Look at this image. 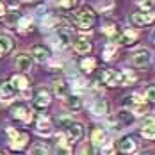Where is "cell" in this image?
<instances>
[{
    "mask_svg": "<svg viewBox=\"0 0 155 155\" xmlns=\"http://www.w3.org/2000/svg\"><path fill=\"white\" fill-rule=\"evenodd\" d=\"M61 123L64 125V130H66V137L68 141H71V143H75L82 137V134H84V128H82V125L77 123V121H71V120H68V118H62Z\"/></svg>",
    "mask_w": 155,
    "mask_h": 155,
    "instance_id": "1",
    "label": "cell"
},
{
    "mask_svg": "<svg viewBox=\"0 0 155 155\" xmlns=\"http://www.w3.org/2000/svg\"><path fill=\"white\" fill-rule=\"evenodd\" d=\"M94 20H96V16H94V13L89 7H82L78 13H75V23H77L80 29H89V27H93Z\"/></svg>",
    "mask_w": 155,
    "mask_h": 155,
    "instance_id": "2",
    "label": "cell"
},
{
    "mask_svg": "<svg viewBox=\"0 0 155 155\" xmlns=\"http://www.w3.org/2000/svg\"><path fill=\"white\" fill-rule=\"evenodd\" d=\"M7 136H9V146L13 150H21L29 143V136L23 132H18L15 128H7Z\"/></svg>",
    "mask_w": 155,
    "mask_h": 155,
    "instance_id": "3",
    "label": "cell"
},
{
    "mask_svg": "<svg viewBox=\"0 0 155 155\" xmlns=\"http://www.w3.org/2000/svg\"><path fill=\"white\" fill-rule=\"evenodd\" d=\"M102 80L107 86H121V73L116 70H104Z\"/></svg>",
    "mask_w": 155,
    "mask_h": 155,
    "instance_id": "4",
    "label": "cell"
},
{
    "mask_svg": "<svg viewBox=\"0 0 155 155\" xmlns=\"http://www.w3.org/2000/svg\"><path fill=\"white\" fill-rule=\"evenodd\" d=\"M150 59H152V54H150L148 50L141 48V50H137V52L132 55V64L137 66V68H143V66H146V64L150 62Z\"/></svg>",
    "mask_w": 155,
    "mask_h": 155,
    "instance_id": "5",
    "label": "cell"
},
{
    "mask_svg": "<svg viewBox=\"0 0 155 155\" xmlns=\"http://www.w3.org/2000/svg\"><path fill=\"white\" fill-rule=\"evenodd\" d=\"M50 100H52V96H50V91L45 89V87H39L38 89V93L34 96V105L39 109H45L50 104Z\"/></svg>",
    "mask_w": 155,
    "mask_h": 155,
    "instance_id": "6",
    "label": "cell"
},
{
    "mask_svg": "<svg viewBox=\"0 0 155 155\" xmlns=\"http://www.w3.org/2000/svg\"><path fill=\"white\" fill-rule=\"evenodd\" d=\"M153 21V13L152 11H146V13H134L132 15V23L137 25V27H143V25H148Z\"/></svg>",
    "mask_w": 155,
    "mask_h": 155,
    "instance_id": "7",
    "label": "cell"
},
{
    "mask_svg": "<svg viewBox=\"0 0 155 155\" xmlns=\"http://www.w3.org/2000/svg\"><path fill=\"white\" fill-rule=\"evenodd\" d=\"M16 89L11 82H0V102H9L13 100Z\"/></svg>",
    "mask_w": 155,
    "mask_h": 155,
    "instance_id": "8",
    "label": "cell"
},
{
    "mask_svg": "<svg viewBox=\"0 0 155 155\" xmlns=\"http://www.w3.org/2000/svg\"><path fill=\"white\" fill-rule=\"evenodd\" d=\"M34 61L38 62H47L48 57H50V52H48V48H45L43 45H36V47L32 48V55H31Z\"/></svg>",
    "mask_w": 155,
    "mask_h": 155,
    "instance_id": "9",
    "label": "cell"
},
{
    "mask_svg": "<svg viewBox=\"0 0 155 155\" xmlns=\"http://www.w3.org/2000/svg\"><path fill=\"white\" fill-rule=\"evenodd\" d=\"M13 118L20 120V121H23V123H27V121H31L32 112L25 107V105H16V107L13 109Z\"/></svg>",
    "mask_w": 155,
    "mask_h": 155,
    "instance_id": "10",
    "label": "cell"
},
{
    "mask_svg": "<svg viewBox=\"0 0 155 155\" xmlns=\"http://www.w3.org/2000/svg\"><path fill=\"white\" fill-rule=\"evenodd\" d=\"M36 128H38V132L39 134H50L52 132V121H50V118L45 116V114H41L39 118H38V123H36Z\"/></svg>",
    "mask_w": 155,
    "mask_h": 155,
    "instance_id": "11",
    "label": "cell"
},
{
    "mask_svg": "<svg viewBox=\"0 0 155 155\" xmlns=\"http://www.w3.org/2000/svg\"><path fill=\"white\" fill-rule=\"evenodd\" d=\"M16 68L21 70V71H29L32 68V57L27 54H20L16 55Z\"/></svg>",
    "mask_w": 155,
    "mask_h": 155,
    "instance_id": "12",
    "label": "cell"
},
{
    "mask_svg": "<svg viewBox=\"0 0 155 155\" xmlns=\"http://www.w3.org/2000/svg\"><path fill=\"white\" fill-rule=\"evenodd\" d=\"M54 91H55V94H57L59 98L64 100V98L70 94V86H68L64 80H59V78H57V80H54Z\"/></svg>",
    "mask_w": 155,
    "mask_h": 155,
    "instance_id": "13",
    "label": "cell"
},
{
    "mask_svg": "<svg viewBox=\"0 0 155 155\" xmlns=\"http://www.w3.org/2000/svg\"><path fill=\"white\" fill-rule=\"evenodd\" d=\"M64 104H66V109L68 110H80L82 107V102H80V98H78L77 94H68L66 98H64Z\"/></svg>",
    "mask_w": 155,
    "mask_h": 155,
    "instance_id": "14",
    "label": "cell"
},
{
    "mask_svg": "<svg viewBox=\"0 0 155 155\" xmlns=\"http://www.w3.org/2000/svg\"><path fill=\"white\" fill-rule=\"evenodd\" d=\"M141 134H143V137H146V139L153 141V137H155V128H153V118H152V116L146 120V123L143 125V128H141Z\"/></svg>",
    "mask_w": 155,
    "mask_h": 155,
    "instance_id": "15",
    "label": "cell"
},
{
    "mask_svg": "<svg viewBox=\"0 0 155 155\" xmlns=\"http://www.w3.org/2000/svg\"><path fill=\"white\" fill-rule=\"evenodd\" d=\"M93 112L94 114H98V116H104V114H107L109 112V105H107V102L104 100V98H96L93 102Z\"/></svg>",
    "mask_w": 155,
    "mask_h": 155,
    "instance_id": "16",
    "label": "cell"
},
{
    "mask_svg": "<svg viewBox=\"0 0 155 155\" xmlns=\"http://www.w3.org/2000/svg\"><path fill=\"white\" fill-rule=\"evenodd\" d=\"M102 31H104V34H105L109 39H110V43H116V41H120V36H121V32L118 31V27H116V25H105Z\"/></svg>",
    "mask_w": 155,
    "mask_h": 155,
    "instance_id": "17",
    "label": "cell"
},
{
    "mask_svg": "<svg viewBox=\"0 0 155 155\" xmlns=\"http://www.w3.org/2000/svg\"><path fill=\"white\" fill-rule=\"evenodd\" d=\"M136 148H137V144H136V141L132 139V137H125V139H121V143H120V150H121L123 153H134Z\"/></svg>",
    "mask_w": 155,
    "mask_h": 155,
    "instance_id": "18",
    "label": "cell"
},
{
    "mask_svg": "<svg viewBox=\"0 0 155 155\" xmlns=\"http://www.w3.org/2000/svg\"><path fill=\"white\" fill-rule=\"evenodd\" d=\"M11 84L15 86V89H20V91H23V93L29 89V80H27V77H23V75H15Z\"/></svg>",
    "mask_w": 155,
    "mask_h": 155,
    "instance_id": "19",
    "label": "cell"
},
{
    "mask_svg": "<svg viewBox=\"0 0 155 155\" xmlns=\"http://www.w3.org/2000/svg\"><path fill=\"white\" fill-rule=\"evenodd\" d=\"M91 141H93L91 143L93 146H96V144L98 146H104V143H105V132L102 128H94L93 134H91Z\"/></svg>",
    "mask_w": 155,
    "mask_h": 155,
    "instance_id": "20",
    "label": "cell"
},
{
    "mask_svg": "<svg viewBox=\"0 0 155 155\" xmlns=\"http://www.w3.org/2000/svg\"><path fill=\"white\" fill-rule=\"evenodd\" d=\"M75 50H77L78 54H87L91 50V43L86 38H78L77 41H75Z\"/></svg>",
    "mask_w": 155,
    "mask_h": 155,
    "instance_id": "21",
    "label": "cell"
},
{
    "mask_svg": "<svg viewBox=\"0 0 155 155\" xmlns=\"http://www.w3.org/2000/svg\"><path fill=\"white\" fill-rule=\"evenodd\" d=\"M136 39H137L136 31H127L120 36V43H123V45H132V43H136Z\"/></svg>",
    "mask_w": 155,
    "mask_h": 155,
    "instance_id": "22",
    "label": "cell"
},
{
    "mask_svg": "<svg viewBox=\"0 0 155 155\" xmlns=\"http://www.w3.org/2000/svg\"><path fill=\"white\" fill-rule=\"evenodd\" d=\"M57 148H55V153L57 155H71V146L66 143V141H62V137H57Z\"/></svg>",
    "mask_w": 155,
    "mask_h": 155,
    "instance_id": "23",
    "label": "cell"
},
{
    "mask_svg": "<svg viewBox=\"0 0 155 155\" xmlns=\"http://www.w3.org/2000/svg\"><path fill=\"white\" fill-rule=\"evenodd\" d=\"M57 43H59V47H68L70 43H71V34L70 31H59L57 32Z\"/></svg>",
    "mask_w": 155,
    "mask_h": 155,
    "instance_id": "24",
    "label": "cell"
},
{
    "mask_svg": "<svg viewBox=\"0 0 155 155\" xmlns=\"http://www.w3.org/2000/svg\"><path fill=\"white\" fill-rule=\"evenodd\" d=\"M31 155H50V152L45 143H36L31 146Z\"/></svg>",
    "mask_w": 155,
    "mask_h": 155,
    "instance_id": "25",
    "label": "cell"
},
{
    "mask_svg": "<svg viewBox=\"0 0 155 155\" xmlns=\"http://www.w3.org/2000/svg\"><path fill=\"white\" fill-rule=\"evenodd\" d=\"M11 48H13V41H11V38H9V36H0V55L7 54Z\"/></svg>",
    "mask_w": 155,
    "mask_h": 155,
    "instance_id": "26",
    "label": "cell"
},
{
    "mask_svg": "<svg viewBox=\"0 0 155 155\" xmlns=\"http://www.w3.org/2000/svg\"><path fill=\"white\" fill-rule=\"evenodd\" d=\"M94 66H96V61H94L93 57H87V59H84V61L80 62V68H82L84 71H87V73H91V71H93Z\"/></svg>",
    "mask_w": 155,
    "mask_h": 155,
    "instance_id": "27",
    "label": "cell"
},
{
    "mask_svg": "<svg viewBox=\"0 0 155 155\" xmlns=\"http://www.w3.org/2000/svg\"><path fill=\"white\" fill-rule=\"evenodd\" d=\"M18 21H20V15H18V13H9V15H5V23H7V27H16Z\"/></svg>",
    "mask_w": 155,
    "mask_h": 155,
    "instance_id": "28",
    "label": "cell"
},
{
    "mask_svg": "<svg viewBox=\"0 0 155 155\" xmlns=\"http://www.w3.org/2000/svg\"><path fill=\"white\" fill-rule=\"evenodd\" d=\"M31 25H32V21L29 20V18H20V21H18V27H20L21 32H27L29 29H32Z\"/></svg>",
    "mask_w": 155,
    "mask_h": 155,
    "instance_id": "29",
    "label": "cell"
},
{
    "mask_svg": "<svg viewBox=\"0 0 155 155\" xmlns=\"http://www.w3.org/2000/svg\"><path fill=\"white\" fill-rule=\"evenodd\" d=\"M80 155H96V150H94V146L91 143H86L80 150Z\"/></svg>",
    "mask_w": 155,
    "mask_h": 155,
    "instance_id": "30",
    "label": "cell"
},
{
    "mask_svg": "<svg viewBox=\"0 0 155 155\" xmlns=\"http://www.w3.org/2000/svg\"><path fill=\"white\" fill-rule=\"evenodd\" d=\"M78 4V0H59V5L62 9H73Z\"/></svg>",
    "mask_w": 155,
    "mask_h": 155,
    "instance_id": "31",
    "label": "cell"
},
{
    "mask_svg": "<svg viewBox=\"0 0 155 155\" xmlns=\"http://www.w3.org/2000/svg\"><path fill=\"white\" fill-rule=\"evenodd\" d=\"M118 118H120L123 123H130V121H132V114H130L128 110H121V112L118 114Z\"/></svg>",
    "mask_w": 155,
    "mask_h": 155,
    "instance_id": "32",
    "label": "cell"
},
{
    "mask_svg": "<svg viewBox=\"0 0 155 155\" xmlns=\"http://www.w3.org/2000/svg\"><path fill=\"white\" fill-rule=\"evenodd\" d=\"M114 52H116V43H109L105 47V59H110L114 55Z\"/></svg>",
    "mask_w": 155,
    "mask_h": 155,
    "instance_id": "33",
    "label": "cell"
},
{
    "mask_svg": "<svg viewBox=\"0 0 155 155\" xmlns=\"http://www.w3.org/2000/svg\"><path fill=\"white\" fill-rule=\"evenodd\" d=\"M55 23H57V18L55 16H48L47 20H43V25L45 27H54Z\"/></svg>",
    "mask_w": 155,
    "mask_h": 155,
    "instance_id": "34",
    "label": "cell"
},
{
    "mask_svg": "<svg viewBox=\"0 0 155 155\" xmlns=\"http://www.w3.org/2000/svg\"><path fill=\"white\" fill-rule=\"evenodd\" d=\"M144 112H146V105H144V104H137V105L134 107V114H137V116L144 114Z\"/></svg>",
    "mask_w": 155,
    "mask_h": 155,
    "instance_id": "35",
    "label": "cell"
},
{
    "mask_svg": "<svg viewBox=\"0 0 155 155\" xmlns=\"http://www.w3.org/2000/svg\"><path fill=\"white\" fill-rule=\"evenodd\" d=\"M152 5H153V0H141V7H143V9L152 11Z\"/></svg>",
    "mask_w": 155,
    "mask_h": 155,
    "instance_id": "36",
    "label": "cell"
},
{
    "mask_svg": "<svg viewBox=\"0 0 155 155\" xmlns=\"http://www.w3.org/2000/svg\"><path fill=\"white\" fill-rule=\"evenodd\" d=\"M102 152H104V155H114V148H112V144L102 146Z\"/></svg>",
    "mask_w": 155,
    "mask_h": 155,
    "instance_id": "37",
    "label": "cell"
},
{
    "mask_svg": "<svg viewBox=\"0 0 155 155\" xmlns=\"http://www.w3.org/2000/svg\"><path fill=\"white\" fill-rule=\"evenodd\" d=\"M153 86H150V87H148V91H146V96H148V100H150V102H153Z\"/></svg>",
    "mask_w": 155,
    "mask_h": 155,
    "instance_id": "38",
    "label": "cell"
},
{
    "mask_svg": "<svg viewBox=\"0 0 155 155\" xmlns=\"http://www.w3.org/2000/svg\"><path fill=\"white\" fill-rule=\"evenodd\" d=\"M5 2H7V4H9L11 7H16V5L20 4V0H5Z\"/></svg>",
    "mask_w": 155,
    "mask_h": 155,
    "instance_id": "39",
    "label": "cell"
},
{
    "mask_svg": "<svg viewBox=\"0 0 155 155\" xmlns=\"http://www.w3.org/2000/svg\"><path fill=\"white\" fill-rule=\"evenodd\" d=\"M2 16H5V5L0 2V18H2Z\"/></svg>",
    "mask_w": 155,
    "mask_h": 155,
    "instance_id": "40",
    "label": "cell"
},
{
    "mask_svg": "<svg viewBox=\"0 0 155 155\" xmlns=\"http://www.w3.org/2000/svg\"><path fill=\"white\" fill-rule=\"evenodd\" d=\"M0 155H4V153H0Z\"/></svg>",
    "mask_w": 155,
    "mask_h": 155,
    "instance_id": "41",
    "label": "cell"
}]
</instances>
